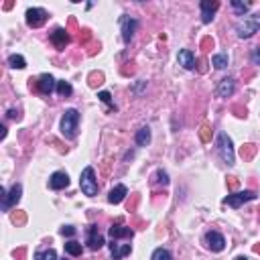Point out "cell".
<instances>
[{"instance_id": "cell-1", "label": "cell", "mask_w": 260, "mask_h": 260, "mask_svg": "<svg viewBox=\"0 0 260 260\" xmlns=\"http://www.w3.org/2000/svg\"><path fill=\"white\" fill-rule=\"evenodd\" d=\"M216 150H218V157L222 159L223 165H228V167L234 165V161H236L234 143H232V138L226 132H220L218 134V138H216Z\"/></svg>"}, {"instance_id": "cell-2", "label": "cell", "mask_w": 260, "mask_h": 260, "mask_svg": "<svg viewBox=\"0 0 260 260\" xmlns=\"http://www.w3.org/2000/svg\"><path fill=\"white\" fill-rule=\"evenodd\" d=\"M260 29V14L254 12V14H246L236 23V35L240 39H250L258 33Z\"/></svg>"}, {"instance_id": "cell-3", "label": "cell", "mask_w": 260, "mask_h": 260, "mask_svg": "<svg viewBox=\"0 0 260 260\" xmlns=\"http://www.w3.org/2000/svg\"><path fill=\"white\" fill-rule=\"evenodd\" d=\"M77 128H79V112L75 108L65 110L63 118H61V134L67 141H74L77 136Z\"/></svg>"}, {"instance_id": "cell-4", "label": "cell", "mask_w": 260, "mask_h": 260, "mask_svg": "<svg viewBox=\"0 0 260 260\" xmlns=\"http://www.w3.org/2000/svg\"><path fill=\"white\" fill-rule=\"evenodd\" d=\"M79 187H81V191L83 195H88V197H96L98 195V179H96V171L94 167H85L81 171V175H79Z\"/></svg>"}, {"instance_id": "cell-5", "label": "cell", "mask_w": 260, "mask_h": 260, "mask_svg": "<svg viewBox=\"0 0 260 260\" xmlns=\"http://www.w3.org/2000/svg\"><path fill=\"white\" fill-rule=\"evenodd\" d=\"M2 212H8L10 207H14L16 203L21 201V195H23V185L21 183H14L8 191L6 189H2Z\"/></svg>"}, {"instance_id": "cell-6", "label": "cell", "mask_w": 260, "mask_h": 260, "mask_svg": "<svg viewBox=\"0 0 260 260\" xmlns=\"http://www.w3.org/2000/svg\"><path fill=\"white\" fill-rule=\"evenodd\" d=\"M25 16H27V25L29 27H33V29H39V27H43L45 25V21H47V10L45 8H37V6H33V8H27V12H25Z\"/></svg>"}, {"instance_id": "cell-7", "label": "cell", "mask_w": 260, "mask_h": 260, "mask_svg": "<svg viewBox=\"0 0 260 260\" xmlns=\"http://www.w3.org/2000/svg\"><path fill=\"white\" fill-rule=\"evenodd\" d=\"M256 199V193L254 191H238V193H232L228 197H223V203L234 207V210H238V207H242L244 203L248 201H254Z\"/></svg>"}, {"instance_id": "cell-8", "label": "cell", "mask_w": 260, "mask_h": 260, "mask_svg": "<svg viewBox=\"0 0 260 260\" xmlns=\"http://www.w3.org/2000/svg\"><path fill=\"white\" fill-rule=\"evenodd\" d=\"M136 29H138V21H136V19H132V16H128V14H122V16H120V31H122L124 43H130V41H132Z\"/></svg>"}, {"instance_id": "cell-9", "label": "cell", "mask_w": 260, "mask_h": 260, "mask_svg": "<svg viewBox=\"0 0 260 260\" xmlns=\"http://www.w3.org/2000/svg\"><path fill=\"white\" fill-rule=\"evenodd\" d=\"M85 244H88L90 250H100L106 242H104V236L98 232V226H88V232H85Z\"/></svg>"}, {"instance_id": "cell-10", "label": "cell", "mask_w": 260, "mask_h": 260, "mask_svg": "<svg viewBox=\"0 0 260 260\" xmlns=\"http://www.w3.org/2000/svg\"><path fill=\"white\" fill-rule=\"evenodd\" d=\"M205 244L212 252H222L223 248H226V238H223L220 232L212 230V232L205 234Z\"/></svg>"}, {"instance_id": "cell-11", "label": "cell", "mask_w": 260, "mask_h": 260, "mask_svg": "<svg viewBox=\"0 0 260 260\" xmlns=\"http://www.w3.org/2000/svg\"><path fill=\"white\" fill-rule=\"evenodd\" d=\"M199 8H201V23L203 25H210L214 21L216 10L220 8V2H216V0H214V2H212V0H201Z\"/></svg>"}, {"instance_id": "cell-12", "label": "cell", "mask_w": 260, "mask_h": 260, "mask_svg": "<svg viewBox=\"0 0 260 260\" xmlns=\"http://www.w3.org/2000/svg\"><path fill=\"white\" fill-rule=\"evenodd\" d=\"M37 88L43 96H49V94H53V90H57V81L51 74H43L37 79Z\"/></svg>"}, {"instance_id": "cell-13", "label": "cell", "mask_w": 260, "mask_h": 260, "mask_svg": "<svg viewBox=\"0 0 260 260\" xmlns=\"http://www.w3.org/2000/svg\"><path fill=\"white\" fill-rule=\"evenodd\" d=\"M108 236H110L112 240H122V238L132 240V238H134V230L128 228V226H122V223H112L110 230H108Z\"/></svg>"}, {"instance_id": "cell-14", "label": "cell", "mask_w": 260, "mask_h": 260, "mask_svg": "<svg viewBox=\"0 0 260 260\" xmlns=\"http://www.w3.org/2000/svg\"><path fill=\"white\" fill-rule=\"evenodd\" d=\"M49 187L53 189V191H61V189L69 187V175L65 171H55L53 175L49 177Z\"/></svg>"}, {"instance_id": "cell-15", "label": "cell", "mask_w": 260, "mask_h": 260, "mask_svg": "<svg viewBox=\"0 0 260 260\" xmlns=\"http://www.w3.org/2000/svg\"><path fill=\"white\" fill-rule=\"evenodd\" d=\"M132 252V246L130 244H122L120 240H112L110 242V254L114 260H122L124 256H128Z\"/></svg>"}, {"instance_id": "cell-16", "label": "cell", "mask_w": 260, "mask_h": 260, "mask_svg": "<svg viewBox=\"0 0 260 260\" xmlns=\"http://www.w3.org/2000/svg\"><path fill=\"white\" fill-rule=\"evenodd\" d=\"M72 41V37H69V33L63 29V27H57V29H53V33H51V43H53L59 51L61 49H65V45Z\"/></svg>"}, {"instance_id": "cell-17", "label": "cell", "mask_w": 260, "mask_h": 260, "mask_svg": "<svg viewBox=\"0 0 260 260\" xmlns=\"http://www.w3.org/2000/svg\"><path fill=\"white\" fill-rule=\"evenodd\" d=\"M216 92H218L220 98H232L234 92H236V81H234V77H223V79L218 83Z\"/></svg>"}, {"instance_id": "cell-18", "label": "cell", "mask_w": 260, "mask_h": 260, "mask_svg": "<svg viewBox=\"0 0 260 260\" xmlns=\"http://www.w3.org/2000/svg\"><path fill=\"white\" fill-rule=\"evenodd\" d=\"M177 61L183 69H193L195 67V53L193 51H189V49H181L179 55H177Z\"/></svg>"}, {"instance_id": "cell-19", "label": "cell", "mask_w": 260, "mask_h": 260, "mask_svg": "<svg viewBox=\"0 0 260 260\" xmlns=\"http://www.w3.org/2000/svg\"><path fill=\"white\" fill-rule=\"evenodd\" d=\"M126 195H128V187L120 183V185H116V187L112 189V191H110V195H108V201H110L112 205H116V203H122Z\"/></svg>"}, {"instance_id": "cell-20", "label": "cell", "mask_w": 260, "mask_h": 260, "mask_svg": "<svg viewBox=\"0 0 260 260\" xmlns=\"http://www.w3.org/2000/svg\"><path fill=\"white\" fill-rule=\"evenodd\" d=\"M134 141H136V145H138V147H147V145L150 143V128H149V126H143L141 130L136 132Z\"/></svg>"}, {"instance_id": "cell-21", "label": "cell", "mask_w": 260, "mask_h": 260, "mask_svg": "<svg viewBox=\"0 0 260 260\" xmlns=\"http://www.w3.org/2000/svg\"><path fill=\"white\" fill-rule=\"evenodd\" d=\"M81 252H83V246L79 244V242H75V240L65 242V254H69V256H81Z\"/></svg>"}, {"instance_id": "cell-22", "label": "cell", "mask_w": 260, "mask_h": 260, "mask_svg": "<svg viewBox=\"0 0 260 260\" xmlns=\"http://www.w3.org/2000/svg\"><path fill=\"white\" fill-rule=\"evenodd\" d=\"M228 63H230L228 53H216V55L212 57V65H214L216 69H226Z\"/></svg>"}, {"instance_id": "cell-23", "label": "cell", "mask_w": 260, "mask_h": 260, "mask_svg": "<svg viewBox=\"0 0 260 260\" xmlns=\"http://www.w3.org/2000/svg\"><path fill=\"white\" fill-rule=\"evenodd\" d=\"M35 260H57V252L53 248L37 250V252H35Z\"/></svg>"}, {"instance_id": "cell-24", "label": "cell", "mask_w": 260, "mask_h": 260, "mask_svg": "<svg viewBox=\"0 0 260 260\" xmlns=\"http://www.w3.org/2000/svg\"><path fill=\"white\" fill-rule=\"evenodd\" d=\"M8 65H10L12 69H25V67H27V59H25L23 55H16V53H14V55L8 57Z\"/></svg>"}, {"instance_id": "cell-25", "label": "cell", "mask_w": 260, "mask_h": 260, "mask_svg": "<svg viewBox=\"0 0 260 260\" xmlns=\"http://www.w3.org/2000/svg\"><path fill=\"white\" fill-rule=\"evenodd\" d=\"M230 4H232V8L236 10L238 16H246V12L250 10V4L248 2H240V0H232Z\"/></svg>"}, {"instance_id": "cell-26", "label": "cell", "mask_w": 260, "mask_h": 260, "mask_svg": "<svg viewBox=\"0 0 260 260\" xmlns=\"http://www.w3.org/2000/svg\"><path fill=\"white\" fill-rule=\"evenodd\" d=\"M57 94L59 96H72L74 94V88L69 81H57Z\"/></svg>"}, {"instance_id": "cell-27", "label": "cell", "mask_w": 260, "mask_h": 260, "mask_svg": "<svg viewBox=\"0 0 260 260\" xmlns=\"http://www.w3.org/2000/svg\"><path fill=\"white\" fill-rule=\"evenodd\" d=\"M150 260H173V256H171V252L167 248H157L152 252Z\"/></svg>"}, {"instance_id": "cell-28", "label": "cell", "mask_w": 260, "mask_h": 260, "mask_svg": "<svg viewBox=\"0 0 260 260\" xmlns=\"http://www.w3.org/2000/svg\"><path fill=\"white\" fill-rule=\"evenodd\" d=\"M157 181H159L163 187H167V185H169V175H167V171H163V169H159V171H157Z\"/></svg>"}, {"instance_id": "cell-29", "label": "cell", "mask_w": 260, "mask_h": 260, "mask_svg": "<svg viewBox=\"0 0 260 260\" xmlns=\"http://www.w3.org/2000/svg\"><path fill=\"white\" fill-rule=\"evenodd\" d=\"M75 232H77V230H75L74 226H63V228L59 230V234H61V236H69V238L75 236Z\"/></svg>"}, {"instance_id": "cell-30", "label": "cell", "mask_w": 260, "mask_h": 260, "mask_svg": "<svg viewBox=\"0 0 260 260\" xmlns=\"http://www.w3.org/2000/svg\"><path fill=\"white\" fill-rule=\"evenodd\" d=\"M98 98H100L104 104H108V106H112V96H110V92H100V94H98Z\"/></svg>"}, {"instance_id": "cell-31", "label": "cell", "mask_w": 260, "mask_h": 260, "mask_svg": "<svg viewBox=\"0 0 260 260\" xmlns=\"http://www.w3.org/2000/svg\"><path fill=\"white\" fill-rule=\"evenodd\" d=\"M250 59H252V63H254V65H260V47H256V49L252 51Z\"/></svg>"}, {"instance_id": "cell-32", "label": "cell", "mask_w": 260, "mask_h": 260, "mask_svg": "<svg viewBox=\"0 0 260 260\" xmlns=\"http://www.w3.org/2000/svg\"><path fill=\"white\" fill-rule=\"evenodd\" d=\"M234 260H248V258H246V256H236Z\"/></svg>"}, {"instance_id": "cell-33", "label": "cell", "mask_w": 260, "mask_h": 260, "mask_svg": "<svg viewBox=\"0 0 260 260\" xmlns=\"http://www.w3.org/2000/svg\"><path fill=\"white\" fill-rule=\"evenodd\" d=\"M63 260H65V258H63Z\"/></svg>"}]
</instances>
